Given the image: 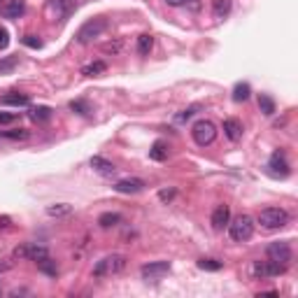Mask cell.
<instances>
[{
    "label": "cell",
    "instance_id": "obj_1",
    "mask_svg": "<svg viewBox=\"0 0 298 298\" xmlns=\"http://www.w3.org/2000/svg\"><path fill=\"white\" fill-rule=\"evenodd\" d=\"M228 236L233 242H247L254 236V219L249 215H238L236 219H228Z\"/></svg>",
    "mask_w": 298,
    "mask_h": 298
},
{
    "label": "cell",
    "instance_id": "obj_2",
    "mask_svg": "<svg viewBox=\"0 0 298 298\" xmlns=\"http://www.w3.org/2000/svg\"><path fill=\"white\" fill-rule=\"evenodd\" d=\"M128 259L124 254H110V257L100 259L98 263L94 266V278H110V275H119L121 270L126 268Z\"/></svg>",
    "mask_w": 298,
    "mask_h": 298
},
{
    "label": "cell",
    "instance_id": "obj_3",
    "mask_svg": "<svg viewBox=\"0 0 298 298\" xmlns=\"http://www.w3.org/2000/svg\"><path fill=\"white\" fill-rule=\"evenodd\" d=\"M259 224L266 231L284 228V226L289 224V212L282 208H266V210H261V215H259Z\"/></svg>",
    "mask_w": 298,
    "mask_h": 298
},
{
    "label": "cell",
    "instance_id": "obj_4",
    "mask_svg": "<svg viewBox=\"0 0 298 298\" xmlns=\"http://www.w3.org/2000/svg\"><path fill=\"white\" fill-rule=\"evenodd\" d=\"M191 137H194V142L198 147L212 145L215 137H217V126L212 124V121H208V119H198L194 124V128H191Z\"/></svg>",
    "mask_w": 298,
    "mask_h": 298
},
{
    "label": "cell",
    "instance_id": "obj_5",
    "mask_svg": "<svg viewBox=\"0 0 298 298\" xmlns=\"http://www.w3.org/2000/svg\"><path fill=\"white\" fill-rule=\"evenodd\" d=\"M282 272H287V266L272 261V259L254 261V266H251V275H254V280H268V278H275V275H282Z\"/></svg>",
    "mask_w": 298,
    "mask_h": 298
},
{
    "label": "cell",
    "instance_id": "obj_6",
    "mask_svg": "<svg viewBox=\"0 0 298 298\" xmlns=\"http://www.w3.org/2000/svg\"><path fill=\"white\" fill-rule=\"evenodd\" d=\"M105 31H107V21L100 19V16H98V19H91V21H86V24H84V26L77 31V42H79V44H86V42L100 37Z\"/></svg>",
    "mask_w": 298,
    "mask_h": 298
},
{
    "label": "cell",
    "instance_id": "obj_7",
    "mask_svg": "<svg viewBox=\"0 0 298 298\" xmlns=\"http://www.w3.org/2000/svg\"><path fill=\"white\" fill-rule=\"evenodd\" d=\"M77 7V3L75 0H49L47 3V12L49 16H52L54 21L56 19H68L70 14H73V10Z\"/></svg>",
    "mask_w": 298,
    "mask_h": 298
},
{
    "label": "cell",
    "instance_id": "obj_8",
    "mask_svg": "<svg viewBox=\"0 0 298 298\" xmlns=\"http://www.w3.org/2000/svg\"><path fill=\"white\" fill-rule=\"evenodd\" d=\"M170 272V263L168 261H152V263H145V266L140 268V275L145 280H152V282H156V280H161L163 275H168Z\"/></svg>",
    "mask_w": 298,
    "mask_h": 298
},
{
    "label": "cell",
    "instance_id": "obj_9",
    "mask_svg": "<svg viewBox=\"0 0 298 298\" xmlns=\"http://www.w3.org/2000/svg\"><path fill=\"white\" fill-rule=\"evenodd\" d=\"M266 254L268 259L284 263V266H289V261H291V247H289V242H272V245H268Z\"/></svg>",
    "mask_w": 298,
    "mask_h": 298
},
{
    "label": "cell",
    "instance_id": "obj_10",
    "mask_svg": "<svg viewBox=\"0 0 298 298\" xmlns=\"http://www.w3.org/2000/svg\"><path fill=\"white\" fill-rule=\"evenodd\" d=\"M145 187H147L145 179H140V177H126V179H119V182L114 184V191H119V194H140Z\"/></svg>",
    "mask_w": 298,
    "mask_h": 298
},
{
    "label": "cell",
    "instance_id": "obj_11",
    "mask_svg": "<svg viewBox=\"0 0 298 298\" xmlns=\"http://www.w3.org/2000/svg\"><path fill=\"white\" fill-rule=\"evenodd\" d=\"M268 168H270V173L275 175V177H287L289 175V163H287V158H284L282 152L272 154L270 161H268Z\"/></svg>",
    "mask_w": 298,
    "mask_h": 298
},
{
    "label": "cell",
    "instance_id": "obj_12",
    "mask_svg": "<svg viewBox=\"0 0 298 298\" xmlns=\"http://www.w3.org/2000/svg\"><path fill=\"white\" fill-rule=\"evenodd\" d=\"M228 219H231V210L228 205H217L215 212H212V228L215 231H221L224 226H228Z\"/></svg>",
    "mask_w": 298,
    "mask_h": 298
},
{
    "label": "cell",
    "instance_id": "obj_13",
    "mask_svg": "<svg viewBox=\"0 0 298 298\" xmlns=\"http://www.w3.org/2000/svg\"><path fill=\"white\" fill-rule=\"evenodd\" d=\"M26 12V0H7L3 5V16L5 19H19Z\"/></svg>",
    "mask_w": 298,
    "mask_h": 298
},
{
    "label": "cell",
    "instance_id": "obj_14",
    "mask_svg": "<svg viewBox=\"0 0 298 298\" xmlns=\"http://www.w3.org/2000/svg\"><path fill=\"white\" fill-rule=\"evenodd\" d=\"M24 249H26L28 261H35V263H40L42 259L49 257V249L47 247H42V245H33V242H28V245H24Z\"/></svg>",
    "mask_w": 298,
    "mask_h": 298
},
{
    "label": "cell",
    "instance_id": "obj_15",
    "mask_svg": "<svg viewBox=\"0 0 298 298\" xmlns=\"http://www.w3.org/2000/svg\"><path fill=\"white\" fill-rule=\"evenodd\" d=\"M224 135L231 142H238L242 137V124L238 119H226L224 121Z\"/></svg>",
    "mask_w": 298,
    "mask_h": 298
},
{
    "label": "cell",
    "instance_id": "obj_16",
    "mask_svg": "<svg viewBox=\"0 0 298 298\" xmlns=\"http://www.w3.org/2000/svg\"><path fill=\"white\" fill-rule=\"evenodd\" d=\"M0 103L12 105V107H26V105H31V98H28L26 94H16V91H12V94H5L3 98H0Z\"/></svg>",
    "mask_w": 298,
    "mask_h": 298
},
{
    "label": "cell",
    "instance_id": "obj_17",
    "mask_svg": "<svg viewBox=\"0 0 298 298\" xmlns=\"http://www.w3.org/2000/svg\"><path fill=\"white\" fill-rule=\"evenodd\" d=\"M91 168L94 170H98L100 175H114V163L112 161H107V158H103V156H94L91 158Z\"/></svg>",
    "mask_w": 298,
    "mask_h": 298
},
{
    "label": "cell",
    "instance_id": "obj_18",
    "mask_svg": "<svg viewBox=\"0 0 298 298\" xmlns=\"http://www.w3.org/2000/svg\"><path fill=\"white\" fill-rule=\"evenodd\" d=\"M105 70H107V63L105 61H94V63H89V65H84L82 75L84 77H98V75H103Z\"/></svg>",
    "mask_w": 298,
    "mask_h": 298
},
{
    "label": "cell",
    "instance_id": "obj_19",
    "mask_svg": "<svg viewBox=\"0 0 298 298\" xmlns=\"http://www.w3.org/2000/svg\"><path fill=\"white\" fill-rule=\"evenodd\" d=\"M152 47H154V37L149 35V33H142V35L137 37V54H140V56H149Z\"/></svg>",
    "mask_w": 298,
    "mask_h": 298
},
{
    "label": "cell",
    "instance_id": "obj_20",
    "mask_svg": "<svg viewBox=\"0 0 298 298\" xmlns=\"http://www.w3.org/2000/svg\"><path fill=\"white\" fill-rule=\"evenodd\" d=\"M149 158H152V161H158V163L166 161V158H168V147H166V142H161V140L154 142V147L149 149Z\"/></svg>",
    "mask_w": 298,
    "mask_h": 298
},
{
    "label": "cell",
    "instance_id": "obj_21",
    "mask_svg": "<svg viewBox=\"0 0 298 298\" xmlns=\"http://www.w3.org/2000/svg\"><path fill=\"white\" fill-rule=\"evenodd\" d=\"M249 96H251L249 84H247V82H238L236 89H233V100H236V103H245Z\"/></svg>",
    "mask_w": 298,
    "mask_h": 298
},
{
    "label": "cell",
    "instance_id": "obj_22",
    "mask_svg": "<svg viewBox=\"0 0 298 298\" xmlns=\"http://www.w3.org/2000/svg\"><path fill=\"white\" fill-rule=\"evenodd\" d=\"M231 12V0H212V14L217 19H224Z\"/></svg>",
    "mask_w": 298,
    "mask_h": 298
},
{
    "label": "cell",
    "instance_id": "obj_23",
    "mask_svg": "<svg viewBox=\"0 0 298 298\" xmlns=\"http://www.w3.org/2000/svg\"><path fill=\"white\" fill-rule=\"evenodd\" d=\"M98 224L103 226V228H112V226H119V224H121V215H117V212H105V215L98 217Z\"/></svg>",
    "mask_w": 298,
    "mask_h": 298
},
{
    "label": "cell",
    "instance_id": "obj_24",
    "mask_svg": "<svg viewBox=\"0 0 298 298\" xmlns=\"http://www.w3.org/2000/svg\"><path fill=\"white\" fill-rule=\"evenodd\" d=\"M70 212H73V208H70L68 203H58V205H49L47 208L49 217H68Z\"/></svg>",
    "mask_w": 298,
    "mask_h": 298
},
{
    "label": "cell",
    "instance_id": "obj_25",
    "mask_svg": "<svg viewBox=\"0 0 298 298\" xmlns=\"http://www.w3.org/2000/svg\"><path fill=\"white\" fill-rule=\"evenodd\" d=\"M259 107H261L263 114H275V100L270 98V96H259Z\"/></svg>",
    "mask_w": 298,
    "mask_h": 298
},
{
    "label": "cell",
    "instance_id": "obj_26",
    "mask_svg": "<svg viewBox=\"0 0 298 298\" xmlns=\"http://www.w3.org/2000/svg\"><path fill=\"white\" fill-rule=\"evenodd\" d=\"M37 266H40V270L42 272H47V275H52V278H56V272H58V266H56V261H54V259H42L40 263H37Z\"/></svg>",
    "mask_w": 298,
    "mask_h": 298
},
{
    "label": "cell",
    "instance_id": "obj_27",
    "mask_svg": "<svg viewBox=\"0 0 298 298\" xmlns=\"http://www.w3.org/2000/svg\"><path fill=\"white\" fill-rule=\"evenodd\" d=\"M198 268L200 270H221V268H224V263L221 261H217V259H200L198 261Z\"/></svg>",
    "mask_w": 298,
    "mask_h": 298
},
{
    "label": "cell",
    "instance_id": "obj_28",
    "mask_svg": "<svg viewBox=\"0 0 298 298\" xmlns=\"http://www.w3.org/2000/svg\"><path fill=\"white\" fill-rule=\"evenodd\" d=\"M0 137H7V140H26L28 131L26 128H14V131H0Z\"/></svg>",
    "mask_w": 298,
    "mask_h": 298
},
{
    "label": "cell",
    "instance_id": "obj_29",
    "mask_svg": "<svg viewBox=\"0 0 298 298\" xmlns=\"http://www.w3.org/2000/svg\"><path fill=\"white\" fill-rule=\"evenodd\" d=\"M49 117H52V110L44 107V105H42V107H33L31 110V119L33 121H47Z\"/></svg>",
    "mask_w": 298,
    "mask_h": 298
},
{
    "label": "cell",
    "instance_id": "obj_30",
    "mask_svg": "<svg viewBox=\"0 0 298 298\" xmlns=\"http://www.w3.org/2000/svg\"><path fill=\"white\" fill-rule=\"evenodd\" d=\"M70 110L77 112V114H82V117H86L91 112V107H89L86 100H73V103H70Z\"/></svg>",
    "mask_w": 298,
    "mask_h": 298
},
{
    "label": "cell",
    "instance_id": "obj_31",
    "mask_svg": "<svg viewBox=\"0 0 298 298\" xmlns=\"http://www.w3.org/2000/svg\"><path fill=\"white\" fill-rule=\"evenodd\" d=\"M196 112H198V105H191V107L182 110V112H179V114H175V121H177V124H184V121H189V119H191V117L196 114Z\"/></svg>",
    "mask_w": 298,
    "mask_h": 298
},
{
    "label": "cell",
    "instance_id": "obj_32",
    "mask_svg": "<svg viewBox=\"0 0 298 298\" xmlns=\"http://www.w3.org/2000/svg\"><path fill=\"white\" fill-rule=\"evenodd\" d=\"M24 44H28V47H33V49H40L42 47V42L35 40V35H26V37H24Z\"/></svg>",
    "mask_w": 298,
    "mask_h": 298
},
{
    "label": "cell",
    "instance_id": "obj_33",
    "mask_svg": "<svg viewBox=\"0 0 298 298\" xmlns=\"http://www.w3.org/2000/svg\"><path fill=\"white\" fill-rule=\"evenodd\" d=\"M12 121H16L14 112H0V124H12Z\"/></svg>",
    "mask_w": 298,
    "mask_h": 298
},
{
    "label": "cell",
    "instance_id": "obj_34",
    "mask_svg": "<svg viewBox=\"0 0 298 298\" xmlns=\"http://www.w3.org/2000/svg\"><path fill=\"white\" fill-rule=\"evenodd\" d=\"M7 44H10V33L0 28V49H7Z\"/></svg>",
    "mask_w": 298,
    "mask_h": 298
},
{
    "label": "cell",
    "instance_id": "obj_35",
    "mask_svg": "<svg viewBox=\"0 0 298 298\" xmlns=\"http://www.w3.org/2000/svg\"><path fill=\"white\" fill-rule=\"evenodd\" d=\"M16 65V58L12 56V58H7L5 63H0V73H5V70H10V68H14Z\"/></svg>",
    "mask_w": 298,
    "mask_h": 298
},
{
    "label": "cell",
    "instance_id": "obj_36",
    "mask_svg": "<svg viewBox=\"0 0 298 298\" xmlns=\"http://www.w3.org/2000/svg\"><path fill=\"white\" fill-rule=\"evenodd\" d=\"M173 196H175V191H173V189H170V191H166V189H163L161 194H158V198H161L163 203H166V200H170V198H173Z\"/></svg>",
    "mask_w": 298,
    "mask_h": 298
},
{
    "label": "cell",
    "instance_id": "obj_37",
    "mask_svg": "<svg viewBox=\"0 0 298 298\" xmlns=\"http://www.w3.org/2000/svg\"><path fill=\"white\" fill-rule=\"evenodd\" d=\"M166 3L170 7H182V5H187V0H166Z\"/></svg>",
    "mask_w": 298,
    "mask_h": 298
},
{
    "label": "cell",
    "instance_id": "obj_38",
    "mask_svg": "<svg viewBox=\"0 0 298 298\" xmlns=\"http://www.w3.org/2000/svg\"><path fill=\"white\" fill-rule=\"evenodd\" d=\"M10 226V217H0V228H7Z\"/></svg>",
    "mask_w": 298,
    "mask_h": 298
},
{
    "label": "cell",
    "instance_id": "obj_39",
    "mask_svg": "<svg viewBox=\"0 0 298 298\" xmlns=\"http://www.w3.org/2000/svg\"><path fill=\"white\" fill-rule=\"evenodd\" d=\"M187 3H189V5H191V10H198V7H200V3H198V0H187Z\"/></svg>",
    "mask_w": 298,
    "mask_h": 298
},
{
    "label": "cell",
    "instance_id": "obj_40",
    "mask_svg": "<svg viewBox=\"0 0 298 298\" xmlns=\"http://www.w3.org/2000/svg\"><path fill=\"white\" fill-rule=\"evenodd\" d=\"M3 270H5V266H0V272H3Z\"/></svg>",
    "mask_w": 298,
    "mask_h": 298
},
{
    "label": "cell",
    "instance_id": "obj_41",
    "mask_svg": "<svg viewBox=\"0 0 298 298\" xmlns=\"http://www.w3.org/2000/svg\"><path fill=\"white\" fill-rule=\"evenodd\" d=\"M0 293H3V289H0Z\"/></svg>",
    "mask_w": 298,
    "mask_h": 298
},
{
    "label": "cell",
    "instance_id": "obj_42",
    "mask_svg": "<svg viewBox=\"0 0 298 298\" xmlns=\"http://www.w3.org/2000/svg\"><path fill=\"white\" fill-rule=\"evenodd\" d=\"M0 3H3V0H0Z\"/></svg>",
    "mask_w": 298,
    "mask_h": 298
}]
</instances>
